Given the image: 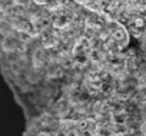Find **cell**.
I'll list each match as a JSON object with an SVG mask.
<instances>
[{
  "mask_svg": "<svg viewBox=\"0 0 146 136\" xmlns=\"http://www.w3.org/2000/svg\"><path fill=\"white\" fill-rule=\"evenodd\" d=\"M140 133H142V136H146V119L140 123Z\"/></svg>",
  "mask_w": 146,
  "mask_h": 136,
  "instance_id": "6da1fadb",
  "label": "cell"
}]
</instances>
